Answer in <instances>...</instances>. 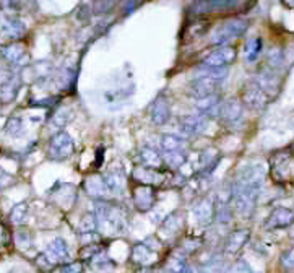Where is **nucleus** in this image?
Here are the masks:
<instances>
[{
	"instance_id": "f257e3e1",
	"label": "nucleus",
	"mask_w": 294,
	"mask_h": 273,
	"mask_svg": "<svg viewBox=\"0 0 294 273\" xmlns=\"http://www.w3.org/2000/svg\"><path fill=\"white\" fill-rule=\"evenodd\" d=\"M265 179V169L260 164H252L244 167L233 185L231 197L234 202V210L239 216L249 218L255 208L259 191Z\"/></svg>"
},
{
	"instance_id": "f03ea898",
	"label": "nucleus",
	"mask_w": 294,
	"mask_h": 273,
	"mask_svg": "<svg viewBox=\"0 0 294 273\" xmlns=\"http://www.w3.org/2000/svg\"><path fill=\"white\" fill-rule=\"evenodd\" d=\"M94 216H96L98 228L106 236L122 234L127 231V210L119 205L98 200L94 205Z\"/></svg>"
},
{
	"instance_id": "7ed1b4c3",
	"label": "nucleus",
	"mask_w": 294,
	"mask_h": 273,
	"mask_svg": "<svg viewBox=\"0 0 294 273\" xmlns=\"http://www.w3.org/2000/svg\"><path fill=\"white\" fill-rule=\"evenodd\" d=\"M249 28V20L245 18H231V20H226L224 23H221L216 30L212 33L210 43L213 46H221L224 43H229L236 37H241Z\"/></svg>"
},
{
	"instance_id": "20e7f679",
	"label": "nucleus",
	"mask_w": 294,
	"mask_h": 273,
	"mask_svg": "<svg viewBox=\"0 0 294 273\" xmlns=\"http://www.w3.org/2000/svg\"><path fill=\"white\" fill-rule=\"evenodd\" d=\"M75 150V143H73V138L67 134V132H59L55 134L49 146H47V155H49L51 159L54 161H62V159H67L72 156Z\"/></svg>"
},
{
	"instance_id": "39448f33",
	"label": "nucleus",
	"mask_w": 294,
	"mask_h": 273,
	"mask_svg": "<svg viewBox=\"0 0 294 273\" xmlns=\"http://www.w3.org/2000/svg\"><path fill=\"white\" fill-rule=\"evenodd\" d=\"M291 155L289 152H275L270 156V174L275 182H284V179L289 176Z\"/></svg>"
},
{
	"instance_id": "423d86ee",
	"label": "nucleus",
	"mask_w": 294,
	"mask_h": 273,
	"mask_svg": "<svg viewBox=\"0 0 294 273\" xmlns=\"http://www.w3.org/2000/svg\"><path fill=\"white\" fill-rule=\"evenodd\" d=\"M236 59V49L231 46H224V48H218L212 54H208L203 59V67L210 69H221L226 67L227 64L234 62Z\"/></svg>"
},
{
	"instance_id": "0eeeda50",
	"label": "nucleus",
	"mask_w": 294,
	"mask_h": 273,
	"mask_svg": "<svg viewBox=\"0 0 294 273\" xmlns=\"http://www.w3.org/2000/svg\"><path fill=\"white\" fill-rule=\"evenodd\" d=\"M294 223V210L286 208V206H278L275 208L270 216L265 221L263 228L265 229H278V228H288Z\"/></svg>"
},
{
	"instance_id": "6e6552de",
	"label": "nucleus",
	"mask_w": 294,
	"mask_h": 273,
	"mask_svg": "<svg viewBox=\"0 0 294 273\" xmlns=\"http://www.w3.org/2000/svg\"><path fill=\"white\" fill-rule=\"evenodd\" d=\"M132 199H134V203L140 212H148L151 210V206L155 205V200H156L155 189L151 185L140 184L135 187L134 192H132Z\"/></svg>"
},
{
	"instance_id": "1a4fd4ad",
	"label": "nucleus",
	"mask_w": 294,
	"mask_h": 273,
	"mask_svg": "<svg viewBox=\"0 0 294 273\" xmlns=\"http://www.w3.org/2000/svg\"><path fill=\"white\" fill-rule=\"evenodd\" d=\"M150 117L156 125H164L171 119V106L166 96H158L150 108Z\"/></svg>"
},
{
	"instance_id": "9d476101",
	"label": "nucleus",
	"mask_w": 294,
	"mask_h": 273,
	"mask_svg": "<svg viewBox=\"0 0 294 273\" xmlns=\"http://www.w3.org/2000/svg\"><path fill=\"white\" fill-rule=\"evenodd\" d=\"M208 125V120L203 114L200 116H184L181 120H179V129H181V132L184 135H198L202 134V132H205Z\"/></svg>"
},
{
	"instance_id": "9b49d317",
	"label": "nucleus",
	"mask_w": 294,
	"mask_h": 273,
	"mask_svg": "<svg viewBox=\"0 0 294 273\" xmlns=\"http://www.w3.org/2000/svg\"><path fill=\"white\" fill-rule=\"evenodd\" d=\"M242 102L238 99H229L220 104L218 108V114H220L221 120L226 122V124H233V122L239 120L242 116Z\"/></svg>"
},
{
	"instance_id": "f8f14e48",
	"label": "nucleus",
	"mask_w": 294,
	"mask_h": 273,
	"mask_svg": "<svg viewBox=\"0 0 294 273\" xmlns=\"http://www.w3.org/2000/svg\"><path fill=\"white\" fill-rule=\"evenodd\" d=\"M216 83L218 81H213L210 78L198 77L191 83V88H188V91H191L197 99L205 98V96H212V95H216V90H218Z\"/></svg>"
},
{
	"instance_id": "ddd939ff",
	"label": "nucleus",
	"mask_w": 294,
	"mask_h": 273,
	"mask_svg": "<svg viewBox=\"0 0 294 273\" xmlns=\"http://www.w3.org/2000/svg\"><path fill=\"white\" fill-rule=\"evenodd\" d=\"M242 101L245 102V106H249L250 109L259 111L267 104V95L254 83L245 88V91L242 93Z\"/></svg>"
},
{
	"instance_id": "4468645a",
	"label": "nucleus",
	"mask_w": 294,
	"mask_h": 273,
	"mask_svg": "<svg viewBox=\"0 0 294 273\" xmlns=\"http://www.w3.org/2000/svg\"><path fill=\"white\" fill-rule=\"evenodd\" d=\"M250 238V233L247 229H236L233 231L229 236L226 238V242H224V252L226 254H238L245 244H247Z\"/></svg>"
},
{
	"instance_id": "2eb2a0df",
	"label": "nucleus",
	"mask_w": 294,
	"mask_h": 273,
	"mask_svg": "<svg viewBox=\"0 0 294 273\" xmlns=\"http://www.w3.org/2000/svg\"><path fill=\"white\" fill-rule=\"evenodd\" d=\"M104 182H106L109 192L120 195L125 189V184H127V179H125V173L122 171L120 167H112L111 171L104 176Z\"/></svg>"
},
{
	"instance_id": "dca6fc26",
	"label": "nucleus",
	"mask_w": 294,
	"mask_h": 273,
	"mask_svg": "<svg viewBox=\"0 0 294 273\" xmlns=\"http://www.w3.org/2000/svg\"><path fill=\"white\" fill-rule=\"evenodd\" d=\"M46 256L47 259H49L54 265H57V263L60 262H65L69 259V247H67V242H65L62 238H57L54 239L49 246H47L46 249Z\"/></svg>"
},
{
	"instance_id": "f3484780",
	"label": "nucleus",
	"mask_w": 294,
	"mask_h": 273,
	"mask_svg": "<svg viewBox=\"0 0 294 273\" xmlns=\"http://www.w3.org/2000/svg\"><path fill=\"white\" fill-rule=\"evenodd\" d=\"M194 16H203L216 12H223V0H195L188 8Z\"/></svg>"
},
{
	"instance_id": "a211bd4d",
	"label": "nucleus",
	"mask_w": 294,
	"mask_h": 273,
	"mask_svg": "<svg viewBox=\"0 0 294 273\" xmlns=\"http://www.w3.org/2000/svg\"><path fill=\"white\" fill-rule=\"evenodd\" d=\"M194 215H195V218L197 221L206 226V224H210L212 220H213V216H215V203L212 200H202V202H198L195 206H194Z\"/></svg>"
},
{
	"instance_id": "6ab92c4d",
	"label": "nucleus",
	"mask_w": 294,
	"mask_h": 273,
	"mask_svg": "<svg viewBox=\"0 0 294 273\" xmlns=\"http://www.w3.org/2000/svg\"><path fill=\"white\" fill-rule=\"evenodd\" d=\"M85 189H87V192L91 197H96V199H104L109 194L108 185L104 182V177L101 176H90L85 181Z\"/></svg>"
},
{
	"instance_id": "aec40b11",
	"label": "nucleus",
	"mask_w": 294,
	"mask_h": 273,
	"mask_svg": "<svg viewBox=\"0 0 294 273\" xmlns=\"http://www.w3.org/2000/svg\"><path fill=\"white\" fill-rule=\"evenodd\" d=\"M134 177L141 184L151 185V187L163 182V176H161L158 169H153V167H137L134 171Z\"/></svg>"
},
{
	"instance_id": "412c9836",
	"label": "nucleus",
	"mask_w": 294,
	"mask_h": 273,
	"mask_svg": "<svg viewBox=\"0 0 294 273\" xmlns=\"http://www.w3.org/2000/svg\"><path fill=\"white\" fill-rule=\"evenodd\" d=\"M25 31L26 26L20 20H15V18H7V20L0 22V33L10 37V39H18L25 34Z\"/></svg>"
},
{
	"instance_id": "4be33fe9",
	"label": "nucleus",
	"mask_w": 294,
	"mask_h": 273,
	"mask_svg": "<svg viewBox=\"0 0 294 273\" xmlns=\"http://www.w3.org/2000/svg\"><path fill=\"white\" fill-rule=\"evenodd\" d=\"M132 260L140 267H151V262L155 260V252L146 244H137L132 250Z\"/></svg>"
},
{
	"instance_id": "5701e85b",
	"label": "nucleus",
	"mask_w": 294,
	"mask_h": 273,
	"mask_svg": "<svg viewBox=\"0 0 294 273\" xmlns=\"http://www.w3.org/2000/svg\"><path fill=\"white\" fill-rule=\"evenodd\" d=\"M161 150L163 153H176V152H185V146L187 142L181 137H176V135H163L161 137Z\"/></svg>"
},
{
	"instance_id": "b1692460",
	"label": "nucleus",
	"mask_w": 294,
	"mask_h": 273,
	"mask_svg": "<svg viewBox=\"0 0 294 273\" xmlns=\"http://www.w3.org/2000/svg\"><path fill=\"white\" fill-rule=\"evenodd\" d=\"M4 54V59L7 62H10L12 65H22L26 60V51L22 44H10L2 51Z\"/></svg>"
},
{
	"instance_id": "393cba45",
	"label": "nucleus",
	"mask_w": 294,
	"mask_h": 273,
	"mask_svg": "<svg viewBox=\"0 0 294 273\" xmlns=\"http://www.w3.org/2000/svg\"><path fill=\"white\" fill-rule=\"evenodd\" d=\"M18 90H20V78H16V77L2 83V85H0V101H2V102L13 101Z\"/></svg>"
},
{
	"instance_id": "a878e982",
	"label": "nucleus",
	"mask_w": 294,
	"mask_h": 273,
	"mask_svg": "<svg viewBox=\"0 0 294 273\" xmlns=\"http://www.w3.org/2000/svg\"><path fill=\"white\" fill-rule=\"evenodd\" d=\"M140 158L146 167L158 169L161 164H163V158H161V155L156 152L155 148H150V146H143L140 150Z\"/></svg>"
},
{
	"instance_id": "bb28decb",
	"label": "nucleus",
	"mask_w": 294,
	"mask_h": 273,
	"mask_svg": "<svg viewBox=\"0 0 294 273\" xmlns=\"http://www.w3.org/2000/svg\"><path fill=\"white\" fill-rule=\"evenodd\" d=\"M218 108H220V98H218L216 95L197 99V109L200 111L203 116L210 114V112H213V111H218Z\"/></svg>"
},
{
	"instance_id": "cd10ccee",
	"label": "nucleus",
	"mask_w": 294,
	"mask_h": 273,
	"mask_svg": "<svg viewBox=\"0 0 294 273\" xmlns=\"http://www.w3.org/2000/svg\"><path fill=\"white\" fill-rule=\"evenodd\" d=\"M185 267H187V259L184 254H173V256H169V259L166 262V268L171 273H179Z\"/></svg>"
},
{
	"instance_id": "c85d7f7f",
	"label": "nucleus",
	"mask_w": 294,
	"mask_h": 273,
	"mask_svg": "<svg viewBox=\"0 0 294 273\" xmlns=\"http://www.w3.org/2000/svg\"><path fill=\"white\" fill-rule=\"evenodd\" d=\"M163 161L166 163V166L173 167V169H179L184 163H185V153L176 152V153H163Z\"/></svg>"
},
{
	"instance_id": "c756f323",
	"label": "nucleus",
	"mask_w": 294,
	"mask_h": 273,
	"mask_svg": "<svg viewBox=\"0 0 294 273\" xmlns=\"http://www.w3.org/2000/svg\"><path fill=\"white\" fill-rule=\"evenodd\" d=\"M177 229H179V216L177 213H171L164 220L163 226H161V233H163L164 236H173Z\"/></svg>"
},
{
	"instance_id": "7c9ffc66",
	"label": "nucleus",
	"mask_w": 294,
	"mask_h": 273,
	"mask_svg": "<svg viewBox=\"0 0 294 273\" xmlns=\"http://www.w3.org/2000/svg\"><path fill=\"white\" fill-rule=\"evenodd\" d=\"M223 270H224L223 257H213L205 263L198 273H223Z\"/></svg>"
},
{
	"instance_id": "2f4dec72",
	"label": "nucleus",
	"mask_w": 294,
	"mask_h": 273,
	"mask_svg": "<svg viewBox=\"0 0 294 273\" xmlns=\"http://www.w3.org/2000/svg\"><path fill=\"white\" fill-rule=\"evenodd\" d=\"M78 228H80V233L83 234H87V233H94L98 228V223H96V216H94L93 213H87L81 218L80 224H78Z\"/></svg>"
},
{
	"instance_id": "473e14b6",
	"label": "nucleus",
	"mask_w": 294,
	"mask_h": 273,
	"mask_svg": "<svg viewBox=\"0 0 294 273\" xmlns=\"http://www.w3.org/2000/svg\"><path fill=\"white\" fill-rule=\"evenodd\" d=\"M260 49H262V39H260V37H254V39L247 41V44H245V55H247V60L254 62L255 59H257Z\"/></svg>"
},
{
	"instance_id": "72a5a7b5",
	"label": "nucleus",
	"mask_w": 294,
	"mask_h": 273,
	"mask_svg": "<svg viewBox=\"0 0 294 273\" xmlns=\"http://www.w3.org/2000/svg\"><path fill=\"white\" fill-rule=\"evenodd\" d=\"M200 77H205V78H210L213 81H220L223 78H226L227 75V69L226 67H221V69H210V67H205V70H200Z\"/></svg>"
},
{
	"instance_id": "f704fd0d",
	"label": "nucleus",
	"mask_w": 294,
	"mask_h": 273,
	"mask_svg": "<svg viewBox=\"0 0 294 273\" xmlns=\"http://www.w3.org/2000/svg\"><path fill=\"white\" fill-rule=\"evenodd\" d=\"M28 218V203H18L12 210V221L15 224H23Z\"/></svg>"
},
{
	"instance_id": "c9c22d12",
	"label": "nucleus",
	"mask_w": 294,
	"mask_h": 273,
	"mask_svg": "<svg viewBox=\"0 0 294 273\" xmlns=\"http://www.w3.org/2000/svg\"><path fill=\"white\" fill-rule=\"evenodd\" d=\"M117 0H94V7L93 12L96 15H104L108 13L109 10H112V7L116 5Z\"/></svg>"
},
{
	"instance_id": "e433bc0d",
	"label": "nucleus",
	"mask_w": 294,
	"mask_h": 273,
	"mask_svg": "<svg viewBox=\"0 0 294 273\" xmlns=\"http://www.w3.org/2000/svg\"><path fill=\"white\" fill-rule=\"evenodd\" d=\"M249 0H223V12H236L247 5Z\"/></svg>"
},
{
	"instance_id": "4c0bfd02",
	"label": "nucleus",
	"mask_w": 294,
	"mask_h": 273,
	"mask_svg": "<svg viewBox=\"0 0 294 273\" xmlns=\"http://www.w3.org/2000/svg\"><path fill=\"white\" fill-rule=\"evenodd\" d=\"M280 262H281V267L283 268H286V270L294 268V247L284 250L281 254V260Z\"/></svg>"
},
{
	"instance_id": "58836bf2",
	"label": "nucleus",
	"mask_w": 294,
	"mask_h": 273,
	"mask_svg": "<svg viewBox=\"0 0 294 273\" xmlns=\"http://www.w3.org/2000/svg\"><path fill=\"white\" fill-rule=\"evenodd\" d=\"M69 119H70V111H60V112H57V114L54 116L52 124H54L57 129H62L65 124H67Z\"/></svg>"
},
{
	"instance_id": "ea45409f",
	"label": "nucleus",
	"mask_w": 294,
	"mask_h": 273,
	"mask_svg": "<svg viewBox=\"0 0 294 273\" xmlns=\"http://www.w3.org/2000/svg\"><path fill=\"white\" fill-rule=\"evenodd\" d=\"M101 252V246L99 244H91V246H88V247H83L81 249V259H85V260H91L96 254H99Z\"/></svg>"
},
{
	"instance_id": "a19ab883",
	"label": "nucleus",
	"mask_w": 294,
	"mask_h": 273,
	"mask_svg": "<svg viewBox=\"0 0 294 273\" xmlns=\"http://www.w3.org/2000/svg\"><path fill=\"white\" fill-rule=\"evenodd\" d=\"M36 263H37V267H39L41 270H44V271H51V270L55 267L54 263H52L49 259H47V256H46L44 252L39 254V256L36 257Z\"/></svg>"
},
{
	"instance_id": "79ce46f5",
	"label": "nucleus",
	"mask_w": 294,
	"mask_h": 273,
	"mask_svg": "<svg viewBox=\"0 0 294 273\" xmlns=\"http://www.w3.org/2000/svg\"><path fill=\"white\" fill-rule=\"evenodd\" d=\"M22 129H23V125H22V120H20V119H10V120H8L7 132H8L10 135H13V137L20 135Z\"/></svg>"
},
{
	"instance_id": "37998d69",
	"label": "nucleus",
	"mask_w": 294,
	"mask_h": 273,
	"mask_svg": "<svg viewBox=\"0 0 294 273\" xmlns=\"http://www.w3.org/2000/svg\"><path fill=\"white\" fill-rule=\"evenodd\" d=\"M202 246V239H197V238H188V239H185L184 241V250L187 252V254H194L198 247Z\"/></svg>"
},
{
	"instance_id": "c03bdc74",
	"label": "nucleus",
	"mask_w": 294,
	"mask_h": 273,
	"mask_svg": "<svg viewBox=\"0 0 294 273\" xmlns=\"http://www.w3.org/2000/svg\"><path fill=\"white\" fill-rule=\"evenodd\" d=\"M60 273H83V263L81 262H70L64 265Z\"/></svg>"
},
{
	"instance_id": "a18cd8bd",
	"label": "nucleus",
	"mask_w": 294,
	"mask_h": 273,
	"mask_svg": "<svg viewBox=\"0 0 294 273\" xmlns=\"http://www.w3.org/2000/svg\"><path fill=\"white\" fill-rule=\"evenodd\" d=\"M233 273H254V271H252V268H250L249 263L245 262L244 259H241V260L236 262V265H234V268H233Z\"/></svg>"
},
{
	"instance_id": "49530a36",
	"label": "nucleus",
	"mask_w": 294,
	"mask_h": 273,
	"mask_svg": "<svg viewBox=\"0 0 294 273\" xmlns=\"http://www.w3.org/2000/svg\"><path fill=\"white\" fill-rule=\"evenodd\" d=\"M138 5H140L138 0H127V2H125V8H124V12H122V15H130Z\"/></svg>"
},
{
	"instance_id": "de8ad7c7",
	"label": "nucleus",
	"mask_w": 294,
	"mask_h": 273,
	"mask_svg": "<svg viewBox=\"0 0 294 273\" xmlns=\"http://www.w3.org/2000/svg\"><path fill=\"white\" fill-rule=\"evenodd\" d=\"M10 182H12L10 174H7L4 169H0V189H4V187H7Z\"/></svg>"
},
{
	"instance_id": "09e8293b",
	"label": "nucleus",
	"mask_w": 294,
	"mask_h": 273,
	"mask_svg": "<svg viewBox=\"0 0 294 273\" xmlns=\"http://www.w3.org/2000/svg\"><path fill=\"white\" fill-rule=\"evenodd\" d=\"M134 273H155V270H153V267H140Z\"/></svg>"
},
{
	"instance_id": "8fccbe9b",
	"label": "nucleus",
	"mask_w": 294,
	"mask_h": 273,
	"mask_svg": "<svg viewBox=\"0 0 294 273\" xmlns=\"http://www.w3.org/2000/svg\"><path fill=\"white\" fill-rule=\"evenodd\" d=\"M15 2L16 0H0V5H2L4 8H8V7H12Z\"/></svg>"
},
{
	"instance_id": "3c124183",
	"label": "nucleus",
	"mask_w": 294,
	"mask_h": 273,
	"mask_svg": "<svg viewBox=\"0 0 294 273\" xmlns=\"http://www.w3.org/2000/svg\"><path fill=\"white\" fill-rule=\"evenodd\" d=\"M281 2L286 5L288 8H294V0H281Z\"/></svg>"
},
{
	"instance_id": "603ef678",
	"label": "nucleus",
	"mask_w": 294,
	"mask_h": 273,
	"mask_svg": "<svg viewBox=\"0 0 294 273\" xmlns=\"http://www.w3.org/2000/svg\"><path fill=\"white\" fill-rule=\"evenodd\" d=\"M179 273H195V271H194V268H192V267H188V265H187L182 271H179Z\"/></svg>"
},
{
	"instance_id": "864d4df0",
	"label": "nucleus",
	"mask_w": 294,
	"mask_h": 273,
	"mask_svg": "<svg viewBox=\"0 0 294 273\" xmlns=\"http://www.w3.org/2000/svg\"><path fill=\"white\" fill-rule=\"evenodd\" d=\"M289 238L294 239V223L291 224V228H289Z\"/></svg>"
}]
</instances>
